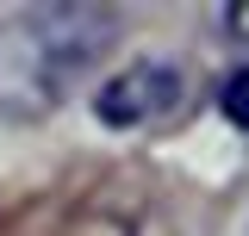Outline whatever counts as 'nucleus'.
Wrapping results in <instances>:
<instances>
[{
	"mask_svg": "<svg viewBox=\"0 0 249 236\" xmlns=\"http://www.w3.org/2000/svg\"><path fill=\"white\" fill-rule=\"evenodd\" d=\"M181 93H187V81L168 56H137L93 93V118L106 131H143V124H162L175 112Z\"/></svg>",
	"mask_w": 249,
	"mask_h": 236,
	"instance_id": "nucleus-2",
	"label": "nucleus"
},
{
	"mask_svg": "<svg viewBox=\"0 0 249 236\" xmlns=\"http://www.w3.org/2000/svg\"><path fill=\"white\" fill-rule=\"evenodd\" d=\"M218 112L231 118L237 131H249V62L231 75V81H224V87H218Z\"/></svg>",
	"mask_w": 249,
	"mask_h": 236,
	"instance_id": "nucleus-3",
	"label": "nucleus"
},
{
	"mask_svg": "<svg viewBox=\"0 0 249 236\" xmlns=\"http://www.w3.org/2000/svg\"><path fill=\"white\" fill-rule=\"evenodd\" d=\"M224 31H231V37H249V0L224 6Z\"/></svg>",
	"mask_w": 249,
	"mask_h": 236,
	"instance_id": "nucleus-4",
	"label": "nucleus"
},
{
	"mask_svg": "<svg viewBox=\"0 0 249 236\" xmlns=\"http://www.w3.org/2000/svg\"><path fill=\"white\" fill-rule=\"evenodd\" d=\"M112 6H37L0 25V118H50L119 44Z\"/></svg>",
	"mask_w": 249,
	"mask_h": 236,
	"instance_id": "nucleus-1",
	"label": "nucleus"
}]
</instances>
